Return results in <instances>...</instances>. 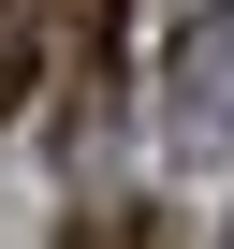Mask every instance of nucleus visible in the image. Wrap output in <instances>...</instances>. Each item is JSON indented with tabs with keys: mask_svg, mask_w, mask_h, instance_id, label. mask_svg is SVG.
Returning a JSON list of instances; mask_svg holds the SVG:
<instances>
[{
	"mask_svg": "<svg viewBox=\"0 0 234 249\" xmlns=\"http://www.w3.org/2000/svg\"><path fill=\"white\" fill-rule=\"evenodd\" d=\"M161 132H176V161H219L234 147V0H205V15L176 30V59H161Z\"/></svg>",
	"mask_w": 234,
	"mask_h": 249,
	"instance_id": "1",
	"label": "nucleus"
},
{
	"mask_svg": "<svg viewBox=\"0 0 234 249\" xmlns=\"http://www.w3.org/2000/svg\"><path fill=\"white\" fill-rule=\"evenodd\" d=\"M44 59H59V103L102 117V88H117V0H44Z\"/></svg>",
	"mask_w": 234,
	"mask_h": 249,
	"instance_id": "2",
	"label": "nucleus"
},
{
	"mask_svg": "<svg viewBox=\"0 0 234 249\" xmlns=\"http://www.w3.org/2000/svg\"><path fill=\"white\" fill-rule=\"evenodd\" d=\"M73 249H161V220H147V205H88V220H73Z\"/></svg>",
	"mask_w": 234,
	"mask_h": 249,
	"instance_id": "3",
	"label": "nucleus"
},
{
	"mask_svg": "<svg viewBox=\"0 0 234 249\" xmlns=\"http://www.w3.org/2000/svg\"><path fill=\"white\" fill-rule=\"evenodd\" d=\"M15 88H30V30L0 15V117H15Z\"/></svg>",
	"mask_w": 234,
	"mask_h": 249,
	"instance_id": "4",
	"label": "nucleus"
},
{
	"mask_svg": "<svg viewBox=\"0 0 234 249\" xmlns=\"http://www.w3.org/2000/svg\"><path fill=\"white\" fill-rule=\"evenodd\" d=\"M219 249H234V234H219Z\"/></svg>",
	"mask_w": 234,
	"mask_h": 249,
	"instance_id": "5",
	"label": "nucleus"
}]
</instances>
